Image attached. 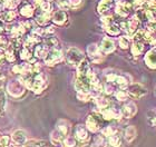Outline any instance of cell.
<instances>
[{"label": "cell", "instance_id": "cell-30", "mask_svg": "<svg viewBox=\"0 0 156 147\" xmlns=\"http://www.w3.org/2000/svg\"><path fill=\"white\" fill-rule=\"evenodd\" d=\"M101 133H103V135L109 137V136H112L113 134H115V129H114V127H112V126H106V127H104L101 129Z\"/></svg>", "mask_w": 156, "mask_h": 147}, {"label": "cell", "instance_id": "cell-19", "mask_svg": "<svg viewBox=\"0 0 156 147\" xmlns=\"http://www.w3.org/2000/svg\"><path fill=\"white\" fill-rule=\"evenodd\" d=\"M12 139L15 141V143H17V144L19 145H23L26 143V134H25V131H17L13 133L12 135Z\"/></svg>", "mask_w": 156, "mask_h": 147}, {"label": "cell", "instance_id": "cell-37", "mask_svg": "<svg viewBox=\"0 0 156 147\" xmlns=\"http://www.w3.org/2000/svg\"><path fill=\"white\" fill-rule=\"evenodd\" d=\"M118 1H119V0H118Z\"/></svg>", "mask_w": 156, "mask_h": 147}, {"label": "cell", "instance_id": "cell-9", "mask_svg": "<svg viewBox=\"0 0 156 147\" xmlns=\"http://www.w3.org/2000/svg\"><path fill=\"white\" fill-rule=\"evenodd\" d=\"M145 64L148 68L151 69H156V49H151L150 51L146 52L145 55Z\"/></svg>", "mask_w": 156, "mask_h": 147}, {"label": "cell", "instance_id": "cell-8", "mask_svg": "<svg viewBox=\"0 0 156 147\" xmlns=\"http://www.w3.org/2000/svg\"><path fill=\"white\" fill-rule=\"evenodd\" d=\"M140 21L136 18V16L132 17L130 19H128L126 21V31L129 36H134L137 33V30L140 29Z\"/></svg>", "mask_w": 156, "mask_h": 147}, {"label": "cell", "instance_id": "cell-7", "mask_svg": "<svg viewBox=\"0 0 156 147\" xmlns=\"http://www.w3.org/2000/svg\"><path fill=\"white\" fill-rule=\"evenodd\" d=\"M135 16H136V18L140 20V23H145L154 19V15L152 13V11L150 9H147V8H144V7L137 9Z\"/></svg>", "mask_w": 156, "mask_h": 147}, {"label": "cell", "instance_id": "cell-5", "mask_svg": "<svg viewBox=\"0 0 156 147\" xmlns=\"http://www.w3.org/2000/svg\"><path fill=\"white\" fill-rule=\"evenodd\" d=\"M120 114L125 118H132L137 114V106L133 101H128L124 104L120 108Z\"/></svg>", "mask_w": 156, "mask_h": 147}, {"label": "cell", "instance_id": "cell-35", "mask_svg": "<svg viewBox=\"0 0 156 147\" xmlns=\"http://www.w3.org/2000/svg\"><path fill=\"white\" fill-rule=\"evenodd\" d=\"M146 8L152 11V13L154 15V17L156 16V3H154V5H152V6H150V7H146Z\"/></svg>", "mask_w": 156, "mask_h": 147}, {"label": "cell", "instance_id": "cell-28", "mask_svg": "<svg viewBox=\"0 0 156 147\" xmlns=\"http://www.w3.org/2000/svg\"><path fill=\"white\" fill-rule=\"evenodd\" d=\"M146 30H148L150 33H156V20L153 19L151 20V21H148V23H146Z\"/></svg>", "mask_w": 156, "mask_h": 147}, {"label": "cell", "instance_id": "cell-22", "mask_svg": "<svg viewBox=\"0 0 156 147\" xmlns=\"http://www.w3.org/2000/svg\"><path fill=\"white\" fill-rule=\"evenodd\" d=\"M6 106V94L2 88H0V115L2 114Z\"/></svg>", "mask_w": 156, "mask_h": 147}, {"label": "cell", "instance_id": "cell-2", "mask_svg": "<svg viewBox=\"0 0 156 147\" xmlns=\"http://www.w3.org/2000/svg\"><path fill=\"white\" fill-rule=\"evenodd\" d=\"M66 60L69 65L78 66L84 60V54L77 48H70L66 54Z\"/></svg>", "mask_w": 156, "mask_h": 147}, {"label": "cell", "instance_id": "cell-20", "mask_svg": "<svg viewBox=\"0 0 156 147\" xmlns=\"http://www.w3.org/2000/svg\"><path fill=\"white\" fill-rule=\"evenodd\" d=\"M16 17H17L16 11H13V10H7V11H5V12L1 15V19L10 23V21H12V20L16 19Z\"/></svg>", "mask_w": 156, "mask_h": 147}, {"label": "cell", "instance_id": "cell-6", "mask_svg": "<svg viewBox=\"0 0 156 147\" xmlns=\"http://www.w3.org/2000/svg\"><path fill=\"white\" fill-rule=\"evenodd\" d=\"M133 9V3L129 1H118L116 5V13L120 17H127Z\"/></svg>", "mask_w": 156, "mask_h": 147}, {"label": "cell", "instance_id": "cell-24", "mask_svg": "<svg viewBox=\"0 0 156 147\" xmlns=\"http://www.w3.org/2000/svg\"><path fill=\"white\" fill-rule=\"evenodd\" d=\"M76 138L73 137V136H66L65 139H64V145L66 147H75L76 146Z\"/></svg>", "mask_w": 156, "mask_h": 147}, {"label": "cell", "instance_id": "cell-36", "mask_svg": "<svg viewBox=\"0 0 156 147\" xmlns=\"http://www.w3.org/2000/svg\"><path fill=\"white\" fill-rule=\"evenodd\" d=\"M155 94H156V90H155Z\"/></svg>", "mask_w": 156, "mask_h": 147}, {"label": "cell", "instance_id": "cell-13", "mask_svg": "<svg viewBox=\"0 0 156 147\" xmlns=\"http://www.w3.org/2000/svg\"><path fill=\"white\" fill-rule=\"evenodd\" d=\"M114 49H115V44L113 40L107 38V37L103 39L101 45V50L104 52V54H109V52L114 51Z\"/></svg>", "mask_w": 156, "mask_h": 147}, {"label": "cell", "instance_id": "cell-16", "mask_svg": "<svg viewBox=\"0 0 156 147\" xmlns=\"http://www.w3.org/2000/svg\"><path fill=\"white\" fill-rule=\"evenodd\" d=\"M19 12L25 17H31L34 15V7L29 2H23L19 7Z\"/></svg>", "mask_w": 156, "mask_h": 147}, {"label": "cell", "instance_id": "cell-18", "mask_svg": "<svg viewBox=\"0 0 156 147\" xmlns=\"http://www.w3.org/2000/svg\"><path fill=\"white\" fill-rule=\"evenodd\" d=\"M119 28L120 27L118 26V25H116V23H114V21L105 26V30H106V33H107L108 35H111V36H117V35L120 33Z\"/></svg>", "mask_w": 156, "mask_h": 147}, {"label": "cell", "instance_id": "cell-10", "mask_svg": "<svg viewBox=\"0 0 156 147\" xmlns=\"http://www.w3.org/2000/svg\"><path fill=\"white\" fill-rule=\"evenodd\" d=\"M113 6H114V1L113 0H101L97 6V10L101 15L105 16L113 8Z\"/></svg>", "mask_w": 156, "mask_h": 147}, {"label": "cell", "instance_id": "cell-21", "mask_svg": "<svg viewBox=\"0 0 156 147\" xmlns=\"http://www.w3.org/2000/svg\"><path fill=\"white\" fill-rule=\"evenodd\" d=\"M108 143L112 147H119L120 146V137L115 133L112 136L108 137Z\"/></svg>", "mask_w": 156, "mask_h": 147}, {"label": "cell", "instance_id": "cell-34", "mask_svg": "<svg viewBox=\"0 0 156 147\" xmlns=\"http://www.w3.org/2000/svg\"><path fill=\"white\" fill-rule=\"evenodd\" d=\"M70 7H76L81 2V0H67Z\"/></svg>", "mask_w": 156, "mask_h": 147}, {"label": "cell", "instance_id": "cell-17", "mask_svg": "<svg viewBox=\"0 0 156 147\" xmlns=\"http://www.w3.org/2000/svg\"><path fill=\"white\" fill-rule=\"evenodd\" d=\"M87 51H88V55H89V57H90L94 61H97V59L101 58V50H99V48H98L95 44H93V45H89V46H88Z\"/></svg>", "mask_w": 156, "mask_h": 147}, {"label": "cell", "instance_id": "cell-23", "mask_svg": "<svg viewBox=\"0 0 156 147\" xmlns=\"http://www.w3.org/2000/svg\"><path fill=\"white\" fill-rule=\"evenodd\" d=\"M115 97L120 101H124L126 100L127 98H128V94H127L126 90H124V89H120V90H117L115 92Z\"/></svg>", "mask_w": 156, "mask_h": 147}, {"label": "cell", "instance_id": "cell-25", "mask_svg": "<svg viewBox=\"0 0 156 147\" xmlns=\"http://www.w3.org/2000/svg\"><path fill=\"white\" fill-rule=\"evenodd\" d=\"M35 55L38 56V57H45L47 55V46H42V45H39L37 46L36 50H35Z\"/></svg>", "mask_w": 156, "mask_h": 147}, {"label": "cell", "instance_id": "cell-27", "mask_svg": "<svg viewBox=\"0 0 156 147\" xmlns=\"http://www.w3.org/2000/svg\"><path fill=\"white\" fill-rule=\"evenodd\" d=\"M118 43H119V46H120V48H122V49L129 48V39H128L126 36L120 37L119 40H118Z\"/></svg>", "mask_w": 156, "mask_h": 147}, {"label": "cell", "instance_id": "cell-3", "mask_svg": "<svg viewBox=\"0 0 156 147\" xmlns=\"http://www.w3.org/2000/svg\"><path fill=\"white\" fill-rule=\"evenodd\" d=\"M127 94L128 96H130L132 98L135 99H140V98L144 97L147 94V89L140 84H132L128 86L127 89Z\"/></svg>", "mask_w": 156, "mask_h": 147}, {"label": "cell", "instance_id": "cell-11", "mask_svg": "<svg viewBox=\"0 0 156 147\" xmlns=\"http://www.w3.org/2000/svg\"><path fill=\"white\" fill-rule=\"evenodd\" d=\"M75 138L79 142H85L88 139V129L83 125H77L75 128Z\"/></svg>", "mask_w": 156, "mask_h": 147}, {"label": "cell", "instance_id": "cell-14", "mask_svg": "<svg viewBox=\"0 0 156 147\" xmlns=\"http://www.w3.org/2000/svg\"><path fill=\"white\" fill-rule=\"evenodd\" d=\"M67 20V15L64 10H57L52 15V21L57 25H62Z\"/></svg>", "mask_w": 156, "mask_h": 147}, {"label": "cell", "instance_id": "cell-26", "mask_svg": "<svg viewBox=\"0 0 156 147\" xmlns=\"http://www.w3.org/2000/svg\"><path fill=\"white\" fill-rule=\"evenodd\" d=\"M96 103H97V105H98V107L99 108H106L109 105V101L106 99L105 97H101V96H98L97 97V99H96Z\"/></svg>", "mask_w": 156, "mask_h": 147}, {"label": "cell", "instance_id": "cell-31", "mask_svg": "<svg viewBox=\"0 0 156 147\" xmlns=\"http://www.w3.org/2000/svg\"><path fill=\"white\" fill-rule=\"evenodd\" d=\"M105 90V93L107 94V95H111V94H113L114 93V86H113V84L112 82H107L106 85L104 86V88H103Z\"/></svg>", "mask_w": 156, "mask_h": 147}, {"label": "cell", "instance_id": "cell-29", "mask_svg": "<svg viewBox=\"0 0 156 147\" xmlns=\"http://www.w3.org/2000/svg\"><path fill=\"white\" fill-rule=\"evenodd\" d=\"M46 46L52 47V48H56L58 46V40L56 39L55 37H49L48 39L46 40Z\"/></svg>", "mask_w": 156, "mask_h": 147}, {"label": "cell", "instance_id": "cell-33", "mask_svg": "<svg viewBox=\"0 0 156 147\" xmlns=\"http://www.w3.org/2000/svg\"><path fill=\"white\" fill-rule=\"evenodd\" d=\"M146 5V0H134V6L138 7V8H142Z\"/></svg>", "mask_w": 156, "mask_h": 147}, {"label": "cell", "instance_id": "cell-15", "mask_svg": "<svg viewBox=\"0 0 156 147\" xmlns=\"http://www.w3.org/2000/svg\"><path fill=\"white\" fill-rule=\"evenodd\" d=\"M90 72V67H89V62L87 60H83V61L78 65L77 69V76H87Z\"/></svg>", "mask_w": 156, "mask_h": 147}, {"label": "cell", "instance_id": "cell-1", "mask_svg": "<svg viewBox=\"0 0 156 147\" xmlns=\"http://www.w3.org/2000/svg\"><path fill=\"white\" fill-rule=\"evenodd\" d=\"M104 118L101 117V114L97 113H93L87 117L86 121V128L88 131H90L91 133H96L99 129L103 128V123H104Z\"/></svg>", "mask_w": 156, "mask_h": 147}, {"label": "cell", "instance_id": "cell-4", "mask_svg": "<svg viewBox=\"0 0 156 147\" xmlns=\"http://www.w3.org/2000/svg\"><path fill=\"white\" fill-rule=\"evenodd\" d=\"M62 59V51L59 48H52V50L45 56V61L47 65H55Z\"/></svg>", "mask_w": 156, "mask_h": 147}, {"label": "cell", "instance_id": "cell-12", "mask_svg": "<svg viewBox=\"0 0 156 147\" xmlns=\"http://www.w3.org/2000/svg\"><path fill=\"white\" fill-rule=\"evenodd\" d=\"M136 136H137V131L136 128H135V126H133V125L127 126V128L124 131V139L129 144V143H132L136 138Z\"/></svg>", "mask_w": 156, "mask_h": 147}, {"label": "cell", "instance_id": "cell-32", "mask_svg": "<svg viewBox=\"0 0 156 147\" xmlns=\"http://www.w3.org/2000/svg\"><path fill=\"white\" fill-rule=\"evenodd\" d=\"M8 144H9V138H8V136H5V137H2L0 139V147H7Z\"/></svg>", "mask_w": 156, "mask_h": 147}]
</instances>
